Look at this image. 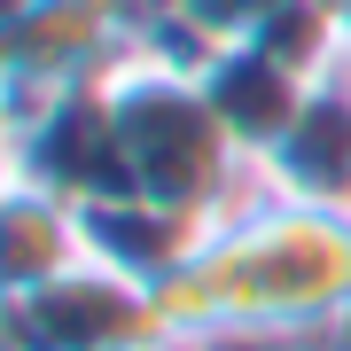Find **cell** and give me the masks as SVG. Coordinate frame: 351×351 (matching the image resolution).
Wrapping results in <instances>:
<instances>
[{
    "label": "cell",
    "instance_id": "obj_1",
    "mask_svg": "<svg viewBox=\"0 0 351 351\" xmlns=\"http://www.w3.org/2000/svg\"><path fill=\"white\" fill-rule=\"evenodd\" d=\"M149 336L172 351L351 343V203L265 180L149 281Z\"/></svg>",
    "mask_w": 351,
    "mask_h": 351
},
{
    "label": "cell",
    "instance_id": "obj_2",
    "mask_svg": "<svg viewBox=\"0 0 351 351\" xmlns=\"http://www.w3.org/2000/svg\"><path fill=\"white\" fill-rule=\"evenodd\" d=\"M304 86L351 125V0H313V32H304Z\"/></svg>",
    "mask_w": 351,
    "mask_h": 351
}]
</instances>
